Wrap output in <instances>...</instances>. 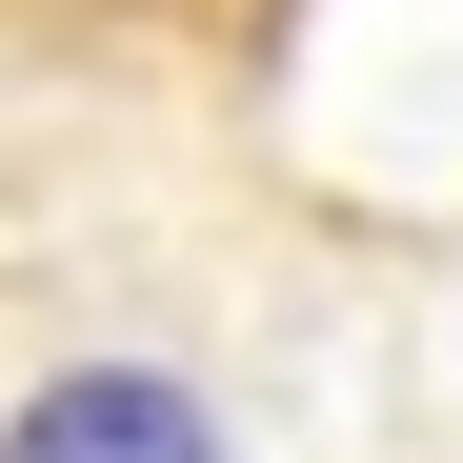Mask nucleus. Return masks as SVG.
Masks as SVG:
<instances>
[{"mask_svg": "<svg viewBox=\"0 0 463 463\" xmlns=\"http://www.w3.org/2000/svg\"><path fill=\"white\" fill-rule=\"evenodd\" d=\"M302 0H0V463H262Z\"/></svg>", "mask_w": 463, "mask_h": 463, "instance_id": "obj_1", "label": "nucleus"}]
</instances>
